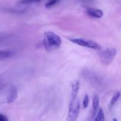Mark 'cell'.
Instances as JSON below:
<instances>
[{"instance_id":"cell-1","label":"cell","mask_w":121,"mask_h":121,"mask_svg":"<svg viewBox=\"0 0 121 121\" xmlns=\"http://www.w3.org/2000/svg\"><path fill=\"white\" fill-rule=\"evenodd\" d=\"M43 45L48 52L54 51L60 48L62 45L61 38L52 31H47L44 34Z\"/></svg>"},{"instance_id":"cell-2","label":"cell","mask_w":121,"mask_h":121,"mask_svg":"<svg viewBox=\"0 0 121 121\" xmlns=\"http://www.w3.org/2000/svg\"><path fill=\"white\" fill-rule=\"evenodd\" d=\"M69 40L76 45H78L79 46L88 48L90 49L96 50H100L101 49V45L99 44L97 42L87 38H69Z\"/></svg>"},{"instance_id":"cell-3","label":"cell","mask_w":121,"mask_h":121,"mask_svg":"<svg viewBox=\"0 0 121 121\" xmlns=\"http://www.w3.org/2000/svg\"><path fill=\"white\" fill-rule=\"evenodd\" d=\"M79 113H80V102L79 98L76 99H71L69 106L67 120L70 121H75L78 118Z\"/></svg>"},{"instance_id":"cell-4","label":"cell","mask_w":121,"mask_h":121,"mask_svg":"<svg viewBox=\"0 0 121 121\" xmlns=\"http://www.w3.org/2000/svg\"><path fill=\"white\" fill-rule=\"evenodd\" d=\"M117 54V50L115 48H109L101 52L99 55L100 62L103 65H109Z\"/></svg>"},{"instance_id":"cell-5","label":"cell","mask_w":121,"mask_h":121,"mask_svg":"<svg viewBox=\"0 0 121 121\" xmlns=\"http://www.w3.org/2000/svg\"><path fill=\"white\" fill-rule=\"evenodd\" d=\"M84 12L91 18H101L104 15L103 11L99 9L92 8L89 6H84Z\"/></svg>"},{"instance_id":"cell-6","label":"cell","mask_w":121,"mask_h":121,"mask_svg":"<svg viewBox=\"0 0 121 121\" xmlns=\"http://www.w3.org/2000/svg\"><path fill=\"white\" fill-rule=\"evenodd\" d=\"M17 96H18L17 89H16L15 86H11L10 90H9V95H8V96L6 98V103L7 104H12V103H13L16 100Z\"/></svg>"},{"instance_id":"cell-7","label":"cell","mask_w":121,"mask_h":121,"mask_svg":"<svg viewBox=\"0 0 121 121\" xmlns=\"http://www.w3.org/2000/svg\"><path fill=\"white\" fill-rule=\"evenodd\" d=\"M99 96L96 94L93 97V101H92V119H94V118L96 116V113L98 111V109L99 108Z\"/></svg>"},{"instance_id":"cell-8","label":"cell","mask_w":121,"mask_h":121,"mask_svg":"<svg viewBox=\"0 0 121 121\" xmlns=\"http://www.w3.org/2000/svg\"><path fill=\"white\" fill-rule=\"evenodd\" d=\"M79 90V82L78 81H74L72 85L71 99H76L78 98Z\"/></svg>"},{"instance_id":"cell-9","label":"cell","mask_w":121,"mask_h":121,"mask_svg":"<svg viewBox=\"0 0 121 121\" xmlns=\"http://www.w3.org/2000/svg\"><path fill=\"white\" fill-rule=\"evenodd\" d=\"M120 96H121V93H120V91H116V92L113 94V96H112V99H111V100L110 104H109V108H110V109H111V108L116 105V103L118 102V101L119 100Z\"/></svg>"},{"instance_id":"cell-10","label":"cell","mask_w":121,"mask_h":121,"mask_svg":"<svg viewBox=\"0 0 121 121\" xmlns=\"http://www.w3.org/2000/svg\"><path fill=\"white\" fill-rule=\"evenodd\" d=\"M96 117L94 118V120L95 121H104L105 120L104 113L103 111V109L101 108H99L96 113Z\"/></svg>"},{"instance_id":"cell-11","label":"cell","mask_w":121,"mask_h":121,"mask_svg":"<svg viewBox=\"0 0 121 121\" xmlns=\"http://www.w3.org/2000/svg\"><path fill=\"white\" fill-rule=\"evenodd\" d=\"M13 53L8 50H0V60H4L11 57Z\"/></svg>"},{"instance_id":"cell-12","label":"cell","mask_w":121,"mask_h":121,"mask_svg":"<svg viewBox=\"0 0 121 121\" xmlns=\"http://www.w3.org/2000/svg\"><path fill=\"white\" fill-rule=\"evenodd\" d=\"M89 97L88 94H85L84 99H83V102H82V106L83 108L85 109L89 106Z\"/></svg>"},{"instance_id":"cell-13","label":"cell","mask_w":121,"mask_h":121,"mask_svg":"<svg viewBox=\"0 0 121 121\" xmlns=\"http://www.w3.org/2000/svg\"><path fill=\"white\" fill-rule=\"evenodd\" d=\"M60 0H49L46 4H45V7L47 9L51 8L52 6H54L55 4H57V3H59Z\"/></svg>"},{"instance_id":"cell-14","label":"cell","mask_w":121,"mask_h":121,"mask_svg":"<svg viewBox=\"0 0 121 121\" xmlns=\"http://www.w3.org/2000/svg\"><path fill=\"white\" fill-rule=\"evenodd\" d=\"M41 0H21L20 1L22 4H33V3H38L40 2Z\"/></svg>"},{"instance_id":"cell-15","label":"cell","mask_w":121,"mask_h":121,"mask_svg":"<svg viewBox=\"0 0 121 121\" xmlns=\"http://www.w3.org/2000/svg\"><path fill=\"white\" fill-rule=\"evenodd\" d=\"M8 121V118L3 114H1L0 113V121Z\"/></svg>"},{"instance_id":"cell-16","label":"cell","mask_w":121,"mask_h":121,"mask_svg":"<svg viewBox=\"0 0 121 121\" xmlns=\"http://www.w3.org/2000/svg\"><path fill=\"white\" fill-rule=\"evenodd\" d=\"M91 0H85V1H91Z\"/></svg>"}]
</instances>
